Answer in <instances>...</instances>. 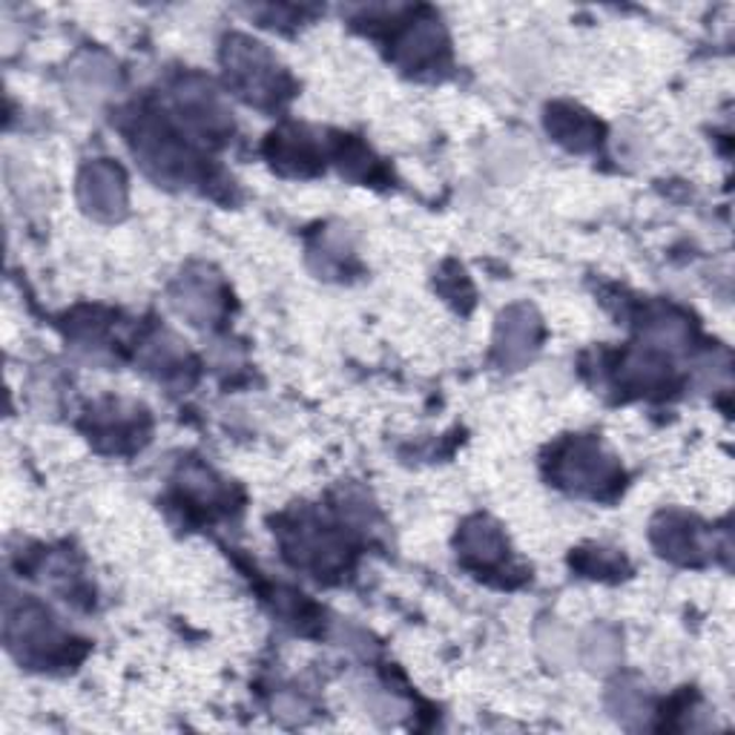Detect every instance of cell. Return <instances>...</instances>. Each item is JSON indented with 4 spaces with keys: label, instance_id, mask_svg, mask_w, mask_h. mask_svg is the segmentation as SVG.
<instances>
[{
    "label": "cell",
    "instance_id": "8992f818",
    "mask_svg": "<svg viewBox=\"0 0 735 735\" xmlns=\"http://www.w3.org/2000/svg\"><path fill=\"white\" fill-rule=\"evenodd\" d=\"M179 104H182V110L187 113V118H193L198 127L225 129L230 124L228 110H225L221 101L216 99V92H213L210 87L198 84V81H193V84H187L182 92H179Z\"/></svg>",
    "mask_w": 735,
    "mask_h": 735
},
{
    "label": "cell",
    "instance_id": "52a82bcc",
    "mask_svg": "<svg viewBox=\"0 0 735 735\" xmlns=\"http://www.w3.org/2000/svg\"><path fill=\"white\" fill-rule=\"evenodd\" d=\"M175 308L190 317L196 325H207L219 313V296L213 290L210 282L205 279H184L175 288Z\"/></svg>",
    "mask_w": 735,
    "mask_h": 735
},
{
    "label": "cell",
    "instance_id": "5b68a950",
    "mask_svg": "<svg viewBox=\"0 0 735 735\" xmlns=\"http://www.w3.org/2000/svg\"><path fill=\"white\" fill-rule=\"evenodd\" d=\"M9 638L15 641L18 650L26 652V655H35V652H46L58 644V630H55V623L41 609L26 607L21 609L18 618L9 621Z\"/></svg>",
    "mask_w": 735,
    "mask_h": 735
},
{
    "label": "cell",
    "instance_id": "5bb4252c",
    "mask_svg": "<svg viewBox=\"0 0 735 735\" xmlns=\"http://www.w3.org/2000/svg\"><path fill=\"white\" fill-rule=\"evenodd\" d=\"M609 704H612L615 713L623 715V719L641 715L646 710L644 696H641V690H635L632 684H618L612 690V698H609Z\"/></svg>",
    "mask_w": 735,
    "mask_h": 735
},
{
    "label": "cell",
    "instance_id": "7c38bea8",
    "mask_svg": "<svg viewBox=\"0 0 735 735\" xmlns=\"http://www.w3.org/2000/svg\"><path fill=\"white\" fill-rule=\"evenodd\" d=\"M621 658V644H618V635L607 627H592L584 638V661L592 669L598 673H607L618 664Z\"/></svg>",
    "mask_w": 735,
    "mask_h": 735
},
{
    "label": "cell",
    "instance_id": "8fae6325",
    "mask_svg": "<svg viewBox=\"0 0 735 735\" xmlns=\"http://www.w3.org/2000/svg\"><path fill=\"white\" fill-rule=\"evenodd\" d=\"M440 46H443L440 26L432 21H423L417 23V26L411 30L409 38H405V44H402L400 49V58L409 64V67H417V64L434 61L437 53H440Z\"/></svg>",
    "mask_w": 735,
    "mask_h": 735
},
{
    "label": "cell",
    "instance_id": "7a4b0ae2",
    "mask_svg": "<svg viewBox=\"0 0 735 735\" xmlns=\"http://www.w3.org/2000/svg\"><path fill=\"white\" fill-rule=\"evenodd\" d=\"M538 345V317L531 308H512L503 313L497 328V354L506 365L517 368L535 354Z\"/></svg>",
    "mask_w": 735,
    "mask_h": 735
},
{
    "label": "cell",
    "instance_id": "ba28073f",
    "mask_svg": "<svg viewBox=\"0 0 735 735\" xmlns=\"http://www.w3.org/2000/svg\"><path fill=\"white\" fill-rule=\"evenodd\" d=\"M547 127L549 133L558 136V141L575 147V150L589 147L592 141H595V136H598L595 124H592L584 113L572 110V106H554V110H549Z\"/></svg>",
    "mask_w": 735,
    "mask_h": 735
},
{
    "label": "cell",
    "instance_id": "4fadbf2b",
    "mask_svg": "<svg viewBox=\"0 0 735 735\" xmlns=\"http://www.w3.org/2000/svg\"><path fill=\"white\" fill-rule=\"evenodd\" d=\"M538 644L543 655L554 664H572L577 658L575 638L569 630H563L561 623H543L538 632Z\"/></svg>",
    "mask_w": 735,
    "mask_h": 735
},
{
    "label": "cell",
    "instance_id": "9a60e30c",
    "mask_svg": "<svg viewBox=\"0 0 735 735\" xmlns=\"http://www.w3.org/2000/svg\"><path fill=\"white\" fill-rule=\"evenodd\" d=\"M650 340L655 345H664V348H678L684 340H687V328H684L681 319H655L650 328Z\"/></svg>",
    "mask_w": 735,
    "mask_h": 735
},
{
    "label": "cell",
    "instance_id": "30bf717a",
    "mask_svg": "<svg viewBox=\"0 0 735 735\" xmlns=\"http://www.w3.org/2000/svg\"><path fill=\"white\" fill-rule=\"evenodd\" d=\"M113 84H115L113 67L106 61H101V58H84V61L72 69V87H76V95H84V99H90L92 104L104 99L106 92L113 90Z\"/></svg>",
    "mask_w": 735,
    "mask_h": 735
},
{
    "label": "cell",
    "instance_id": "6da1fadb",
    "mask_svg": "<svg viewBox=\"0 0 735 735\" xmlns=\"http://www.w3.org/2000/svg\"><path fill=\"white\" fill-rule=\"evenodd\" d=\"M78 196H81V205L95 219H118L124 213V205H127V187H124L122 170L106 164V161H95L81 175Z\"/></svg>",
    "mask_w": 735,
    "mask_h": 735
},
{
    "label": "cell",
    "instance_id": "3957f363",
    "mask_svg": "<svg viewBox=\"0 0 735 735\" xmlns=\"http://www.w3.org/2000/svg\"><path fill=\"white\" fill-rule=\"evenodd\" d=\"M228 64L236 81L248 90V95H265L262 90L274 84V64L267 61V55L259 49V44L233 41V46L228 49Z\"/></svg>",
    "mask_w": 735,
    "mask_h": 735
},
{
    "label": "cell",
    "instance_id": "277c9868",
    "mask_svg": "<svg viewBox=\"0 0 735 735\" xmlns=\"http://www.w3.org/2000/svg\"><path fill=\"white\" fill-rule=\"evenodd\" d=\"M612 471V462H609V457H604L600 448H595L592 443H577L575 451L563 460L561 474L569 485L598 489V485L609 483Z\"/></svg>",
    "mask_w": 735,
    "mask_h": 735
},
{
    "label": "cell",
    "instance_id": "9c48e42d",
    "mask_svg": "<svg viewBox=\"0 0 735 735\" xmlns=\"http://www.w3.org/2000/svg\"><path fill=\"white\" fill-rule=\"evenodd\" d=\"M503 552L501 531L494 529L489 520H474L462 531V554L474 563H494Z\"/></svg>",
    "mask_w": 735,
    "mask_h": 735
}]
</instances>
